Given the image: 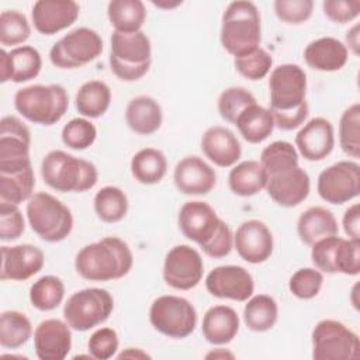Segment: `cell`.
Here are the masks:
<instances>
[{
  "instance_id": "1",
  "label": "cell",
  "mask_w": 360,
  "mask_h": 360,
  "mask_svg": "<svg viewBox=\"0 0 360 360\" xmlns=\"http://www.w3.org/2000/svg\"><path fill=\"white\" fill-rule=\"evenodd\" d=\"M134 266V255L118 236H105L83 246L75 257V269L89 281H111L125 277Z\"/></svg>"
},
{
  "instance_id": "2",
  "label": "cell",
  "mask_w": 360,
  "mask_h": 360,
  "mask_svg": "<svg viewBox=\"0 0 360 360\" xmlns=\"http://www.w3.org/2000/svg\"><path fill=\"white\" fill-rule=\"evenodd\" d=\"M222 48L233 58L259 48L262 41L260 13L255 3L236 0L226 6L219 34Z\"/></svg>"
},
{
  "instance_id": "3",
  "label": "cell",
  "mask_w": 360,
  "mask_h": 360,
  "mask_svg": "<svg viewBox=\"0 0 360 360\" xmlns=\"http://www.w3.org/2000/svg\"><path fill=\"white\" fill-rule=\"evenodd\" d=\"M41 176L52 190L59 193H84L91 190L98 180L94 163L59 149L44 156Z\"/></svg>"
},
{
  "instance_id": "4",
  "label": "cell",
  "mask_w": 360,
  "mask_h": 360,
  "mask_svg": "<svg viewBox=\"0 0 360 360\" xmlns=\"http://www.w3.org/2000/svg\"><path fill=\"white\" fill-rule=\"evenodd\" d=\"M110 44V69L120 80L135 82L148 73L152 62V45L143 31L129 34L114 31Z\"/></svg>"
},
{
  "instance_id": "5",
  "label": "cell",
  "mask_w": 360,
  "mask_h": 360,
  "mask_svg": "<svg viewBox=\"0 0 360 360\" xmlns=\"http://www.w3.org/2000/svg\"><path fill=\"white\" fill-rule=\"evenodd\" d=\"M15 110L30 122L53 125L62 120L69 107V96L63 86L31 84L14 94Z\"/></svg>"
},
{
  "instance_id": "6",
  "label": "cell",
  "mask_w": 360,
  "mask_h": 360,
  "mask_svg": "<svg viewBox=\"0 0 360 360\" xmlns=\"http://www.w3.org/2000/svg\"><path fill=\"white\" fill-rule=\"evenodd\" d=\"M25 214L31 229L49 243L66 239L73 229L70 210L59 198L45 191L32 194L27 202Z\"/></svg>"
},
{
  "instance_id": "7",
  "label": "cell",
  "mask_w": 360,
  "mask_h": 360,
  "mask_svg": "<svg viewBox=\"0 0 360 360\" xmlns=\"http://www.w3.org/2000/svg\"><path fill=\"white\" fill-rule=\"evenodd\" d=\"M114 311L112 295L98 287L73 292L63 307V318L77 332L90 330L105 322Z\"/></svg>"
},
{
  "instance_id": "8",
  "label": "cell",
  "mask_w": 360,
  "mask_h": 360,
  "mask_svg": "<svg viewBox=\"0 0 360 360\" xmlns=\"http://www.w3.org/2000/svg\"><path fill=\"white\" fill-rule=\"evenodd\" d=\"M149 321L159 333L173 339H184L197 326V311L184 297L160 295L153 300L149 308Z\"/></svg>"
},
{
  "instance_id": "9",
  "label": "cell",
  "mask_w": 360,
  "mask_h": 360,
  "mask_svg": "<svg viewBox=\"0 0 360 360\" xmlns=\"http://www.w3.org/2000/svg\"><path fill=\"white\" fill-rule=\"evenodd\" d=\"M311 340L315 360H354L360 354L357 333L336 319L319 321Z\"/></svg>"
},
{
  "instance_id": "10",
  "label": "cell",
  "mask_w": 360,
  "mask_h": 360,
  "mask_svg": "<svg viewBox=\"0 0 360 360\" xmlns=\"http://www.w3.org/2000/svg\"><path fill=\"white\" fill-rule=\"evenodd\" d=\"M311 260L322 273L357 276L360 273V239L326 236L311 245Z\"/></svg>"
},
{
  "instance_id": "11",
  "label": "cell",
  "mask_w": 360,
  "mask_h": 360,
  "mask_svg": "<svg viewBox=\"0 0 360 360\" xmlns=\"http://www.w3.org/2000/svg\"><path fill=\"white\" fill-rule=\"evenodd\" d=\"M103 52L100 34L87 27L69 31L49 51V60L59 69H76L97 59Z\"/></svg>"
},
{
  "instance_id": "12",
  "label": "cell",
  "mask_w": 360,
  "mask_h": 360,
  "mask_svg": "<svg viewBox=\"0 0 360 360\" xmlns=\"http://www.w3.org/2000/svg\"><path fill=\"white\" fill-rule=\"evenodd\" d=\"M270 112L280 114L300 108L307 103V73L300 65L283 63L270 72Z\"/></svg>"
},
{
  "instance_id": "13",
  "label": "cell",
  "mask_w": 360,
  "mask_h": 360,
  "mask_svg": "<svg viewBox=\"0 0 360 360\" xmlns=\"http://www.w3.org/2000/svg\"><path fill=\"white\" fill-rule=\"evenodd\" d=\"M319 197L333 205L352 201L360 194V166L353 160H340L323 169L316 181Z\"/></svg>"
},
{
  "instance_id": "14",
  "label": "cell",
  "mask_w": 360,
  "mask_h": 360,
  "mask_svg": "<svg viewBox=\"0 0 360 360\" xmlns=\"http://www.w3.org/2000/svg\"><path fill=\"white\" fill-rule=\"evenodd\" d=\"M30 145L28 127L14 115L3 117L0 120V173L31 167Z\"/></svg>"
},
{
  "instance_id": "15",
  "label": "cell",
  "mask_w": 360,
  "mask_h": 360,
  "mask_svg": "<svg viewBox=\"0 0 360 360\" xmlns=\"http://www.w3.org/2000/svg\"><path fill=\"white\" fill-rule=\"evenodd\" d=\"M162 274L169 287L181 291L191 290L202 280V257L188 245H176L165 257Z\"/></svg>"
},
{
  "instance_id": "16",
  "label": "cell",
  "mask_w": 360,
  "mask_h": 360,
  "mask_svg": "<svg viewBox=\"0 0 360 360\" xmlns=\"http://www.w3.org/2000/svg\"><path fill=\"white\" fill-rule=\"evenodd\" d=\"M205 288L217 298L245 302L253 295L255 281L245 267L226 264L218 266L207 274Z\"/></svg>"
},
{
  "instance_id": "17",
  "label": "cell",
  "mask_w": 360,
  "mask_h": 360,
  "mask_svg": "<svg viewBox=\"0 0 360 360\" xmlns=\"http://www.w3.org/2000/svg\"><path fill=\"white\" fill-rule=\"evenodd\" d=\"M221 222L222 219L217 215L215 210L208 202L200 200L184 202L177 215L181 233L200 248H204L214 238Z\"/></svg>"
},
{
  "instance_id": "18",
  "label": "cell",
  "mask_w": 360,
  "mask_h": 360,
  "mask_svg": "<svg viewBox=\"0 0 360 360\" xmlns=\"http://www.w3.org/2000/svg\"><path fill=\"white\" fill-rule=\"evenodd\" d=\"M233 248L245 262L263 263L273 253V233L263 221L248 219L238 226L233 235Z\"/></svg>"
},
{
  "instance_id": "19",
  "label": "cell",
  "mask_w": 360,
  "mask_h": 360,
  "mask_svg": "<svg viewBox=\"0 0 360 360\" xmlns=\"http://www.w3.org/2000/svg\"><path fill=\"white\" fill-rule=\"evenodd\" d=\"M45 263L44 252L31 243L1 246L0 278L3 281H25L39 273Z\"/></svg>"
},
{
  "instance_id": "20",
  "label": "cell",
  "mask_w": 360,
  "mask_h": 360,
  "mask_svg": "<svg viewBox=\"0 0 360 360\" xmlns=\"http://www.w3.org/2000/svg\"><path fill=\"white\" fill-rule=\"evenodd\" d=\"M335 148V129L323 117L311 118L295 135L297 152L309 162L323 160Z\"/></svg>"
},
{
  "instance_id": "21",
  "label": "cell",
  "mask_w": 360,
  "mask_h": 360,
  "mask_svg": "<svg viewBox=\"0 0 360 360\" xmlns=\"http://www.w3.org/2000/svg\"><path fill=\"white\" fill-rule=\"evenodd\" d=\"M173 181L176 188L186 195H204L215 187L217 173L202 158L191 155L177 162Z\"/></svg>"
},
{
  "instance_id": "22",
  "label": "cell",
  "mask_w": 360,
  "mask_h": 360,
  "mask_svg": "<svg viewBox=\"0 0 360 360\" xmlns=\"http://www.w3.org/2000/svg\"><path fill=\"white\" fill-rule=\"evenodd\" d=\"M66 321L45 319L34 330V349L39 360H63L72 349V332Z\"/></svg>"
},
{
  "instance_id": "23",
  "label": "cell",
  "mask_w": 360,
  "mask_h": 360,
  "mask_svg": "<svg viewBox=\"0 0 360 360\" xmlns=\"http://www.w3.org/2000/svg\"><path fill=\"white\" fill-rule=\"evenodd\" d=\"M80 7L73 0H38L32 4L31 18L42 35H53L70 27L79 17Z\"/></svg>"
},
{
  "instance_id": "24",
  "label": "cell",
  "mask_w": 360,
  "mask_h": 360,
  "mask_svg": "<svg viewBox=\"0 0 360 360\" xmlns=\"http://www.w3.org/2000/svg\"><path fill=\"white\" fill-rule=\"evenodd\" d=\"M269 197L280 207L291 208L301 204L309 194L311 180L308 173L297 166L284 173L270 176L266 186Z\"/></svg>"
},
{
  "instance_id": "25",
  "label": "cell",
  "mask_w": 360,
  "mask_h": 360,
  "mask_svg": "<svg viewBox=\"0 0 360 360\" xmlns=\"http://www.w3.org/2000/svg\"><path fill=\"white\" fill-rule=\"evenodd\" d=\"M42 68V58L37 48L21 45L13 48L10 52L1 49L0 52V82L8 80L14 83H24L35 79Z\"/></svg>"
},
{
  "instance_id": "26",
  "label": "cell",
  "mask_w": 360,
  "mask_h": 360,
  "mask_svg": "<svg viewBox=\"0 0 360 360\" xmlns=\"http://www.w3.org/2000/svg\"><path fill=\"white\" fill-rule=\"evenodd\" d=\"M201 150L218 167L235 166L242 155L239 139L229 128L222 125L205 129L201 136Z\"/></svg>"
},
{
  "instance_id": "27",
  "label": "cell",
  "mask_w": 360,
  "mask_h": 360,
  "mask_svg": "<svg viewBox=\"0 0 360 360\" xmlns=\"http://www.w3.org/2000/svg\"><path fill=\"white\" fill-rule=\"evenodd\" d=\"M349 58L346 45L333 37H321L311 41L304 49L305 63L318 72L340 70Z\"/></svg>"
},
{
  "instance_id": "28",
  "label": "cell",
  "mask_w": 360,
  "mask_h": 360,
  "mask_svg": "<svg viewBox=\"0 0 360 360\" xmlns=\"http://www.w3.org/2000/svg\"><path fill=\"white\" fill-rule=\"evenodd\" d=\"M239 315L228 305H214L202 316L204 339L215 346L231 343L239 332Z\"/></svg>"
},
{
  "instance_id": "29",
  "label": "cell",
  "mask_w": 360,
  "mask_h": 360,
  "mask_svg": "<svg viewBox=\"0 0 360 360\" xmlns=\"http://www.w3.org/2000/svg\"><path fill=\"white\" fill-rule=\"evenodd\" d=\"M162 107L153 97L141 94L128 101L125 122L135 134L152 135L162 127Z\"/></svg>"
},
{
  "instance_id": "30",
  "label": "cell",
  "mask_w": 360,
  "mask_h": 360,
  "mask_svg": "<svg viewBox=\"0 0 360 360\" xmlns=\"http://www.w3.org/2000/svg\"><path fill=\"white\" fill-rule=\"evenodd\" d=\"M338 221L332 211L325 207H309L297 219V235L308 246L322 238L338 235Z\"/></svg>"
},
{
  "instance_id": "31",
  "label": "cell",
  "mask_w": 360,
  "mask_h": 360,
  "mask_svg": "<svg viewBox=\"0 0 360 360\" xmlns=\"http://www.w3.org/2000/svg\"><path fill=\"white\" fill-rule=\"evenodd\" d=\"M267 172L257 160L236 163L228 174L229 190L239 197H252L267 186Z\"/></svg>"
},
{
  "instance_id": "32",
  "label": "cell",
  "mask_w": 360,
  "mask_h": 360,
  "mask_svg": "<svg viewBox=\"0 0 360 360\" xmlns=\"http://www.w3.org/2000/svg\"><path fill=\"white\" fill-rule=\"evenodd\" d=\"M233 125H236L239 134L246 142L260 143L271 135L274 129V120L269 108L255 103L239 114Z\"/></svg>"
},
{
  "instance_id": "33",
  "label": "cell",
  "mask_w": 360,
  "mask_h": 360,
  "mask_svg": "<svg viewBox=\"0 0 360 360\" xmlns=\"http://www.w3.org/2000/svg\"><path fill=\"white\" fill-rule=\"evenodd\" d=\"M111 104V89L101 80L83 83L75 97V105L84 118H98L104 115Z\"/></svg>"
},
{
  "instance_id": "34",
  "label": "cell",
  "mask_w": 360,
  "mask_h": 360,
  "mask_svg": "<svg viewBox=\"0 0 360 360\" xmlns=\"http://www.w3.org/2000/svg\"><path fill=\"white\" fill-rule=\"evenodd\" d=\"M167 172V159L156 148H143L131 159V174L141 184H156Z\"/></svg>"
},
{
  "instance_id": "35",
  "label": "cell",
  "mask_w": 360,
  "mask_h": 360,
  "mask_svg": "<svg viewBox=\"0 0 360 360\" xmlns=\"http://www.w3.org/2000/svg\"><path fill=\"white\" fill-rule=\"evenodd\" d=\"M107 17L117 32H138L146 20V8L141 0H111Z\"/></svg>"
},
{
  "instance_id": "36",
  "label": "cell",
  "mask_w": 360,
  "mask_h": 360,
  "mask_svg": "<svg viewBox=\"0 0 360 360\" xmlns=\"http://www.w3.org/2000/svg\"><path fill=\"white\" fill-rule=\"evenodd\" d=\"M278 318L277 301L267 294L252 295L243 308V322L253 332L270 330Z\"/></svg>"
},
{
  "instance_id": "37",
  "label": "cell",
  "mask_w": 360,
  "mask_h": 360,
  "mask_svg": "<svg viewBox=\"0 0 360 360\" xmlns=\"http://www.w3.org/2000/svg\"><path fill=\"white\" fill-rule=\"evenodd\" d=\"M35 186V176L32 166L11 172L0 173V201L20 205L32 197Z\"/></svg>"
},
{
  "instance_id": "38",
  "label": "cell",
  "mask_w": 360,
  "mask_h": 360,
  "mask_svg": "<svg viewBox=\"0 0 360 360\" xmlns=\"http://www.w3.org/2000/svg\"><path fill=\"white\" fill-rule=\"evenodd\" d=\"M93 205L98 219L107 224L122 221L128 212L127 194L115 186L101 187L94 195Z\"/></svg>"
},
{
  "instance_id": "39",
  "label": "cell",
  "mask_w": 360,
  "mask_h": 360,
  "mask_svg": "<svg viewBox=\"0 0 360 360\" xmlns=\"http://www.w3.org/2000/svg\"><path fill=\"white\" fill-rule=\"evenodd\" d=\"M32 336V325L25 314L14 309L0 315V345L4 349H18Z\"/></svg>"
},
{
  "instance_id": "40",
  "label": "cell",
  "mask_w": 360,
  "mask_h": 360,
  "mask_svg": "<svg viewBox=\"0 0 360 360\" xmlns=\"http://www.w3.org/2000/svg\"><path fill=\"white\" fill-rule=\"evenodd\" d=\"M259 162L267 172L269 177L300 166L298 152L295 146L287 141H274L267 145L262 150Z\"/></svg>"
},
{
  "instance_id": "41",
  "label": "cell",
  "mask_w": 360,
  "mask_h": 360,
  "mask_svg": "<svg viewBox=\"0 0 360 360\" xmlns=\"http://www.w3.org/2000/svg\"><path fill=\"white\" fill-rule=\"evenodd\" d=\"M65 298L63 281L52 274L39 277L30 288V301L38 311H52L58 308Z\"/></svg>"
},
{
  "instance_id": "42",
  "label": "cell",
  "mask_w": 360,
  "mask_h": 360,
  "mask_svg": "<svg viewBox=\"0 0 360 360\" xmlns=\"http://www.w3.org/2000/svg\"><path fill=\"white\" fill-rule=\"evenodd\" d=\"M339 145L350 158L360 156V104L349 105L339 120Z\"/></svg>"
},
{
  "instance_id": "43",
  "label": "cell",
  "mask_w": 360,
  "mask_h": 360,
  "mask_svg": "<svg viewBox=\"0 0 360 360\" xmlns=\"http://www.w3.org/2000/svg\"><path fill=\"white\" fill-rule=\"evenodd\" d=\"M31 35V27L25 14L18 10H4L0 14V44L15 46L24 44Z\"/></svg>"
},
{
  "instance_id": "44",
  "label": "cell",
  "mask_w": 360,
  "mask_h": 360,
  "mask_svg": "<svg viewBox=\"0 0 360 360\" xmlns=\"http://www.w3.org/2000/svg\"><path fill=\"white\" fill-rule=\"evenodd\" d=\"M255 103H256V98L249 90H246L245 87L232 86L221 91L217 107H218L219 115L226 122L235 124L239 114Z\"/></svg>"
},
{
  "instance_id": "45",
  "label": "cell",
  "mask_w": 360,
  "mask_h": 360,
  "mask_svg": "<svg viewBox=\"0 0 360 360\" xmlns=\"http://www.w3.org/2000/svg\"><path fill=\"white\" fill-rule=\"evenodd\" d=\"M60 138L68 148L75 150H84L96 142L97 128L89 118H72L63 125Z\"/></svg>"
},
{
  "instance_id": "46",
  "label": "cell",
  "mask_w": 360,
  "mask_h": 360,
  "mask_svg": "<svg viewBox=\"0 0 360 360\" xmlns=\"http://www.w3.org/2000/svg\"><path fill=\"white\" fill-rule=\"evenodd\" d=\"M233 66L236 72L245 79L253 80V82L262 80L269 75L273 66V58L266 49L259 46L246 55L235 58Z\"/></svg>"
},
{
  "instance_id": "47",
  "label": "cell",
  "mask_w": 360,
  "mask_h": 360,
  "mask_svg": "<svg viewBox=\"0 0 360 360\" xmlns=\"http://www.w3.org/2000/svg\"><path fill=\"white\" fill-rule=\"evenodd\" d=\"M323 284V274L315 267L298 269L288 281L291 294L300 300H311L316 297Z\"/></svg>"
},
{
  "instance_id": "48",
  "label": "cell",
  "mask_w": 360,
  "mask_h": 360,
  "mask_svg": "<svg viewBox=\"0 0 360 360\" xmlns=\"http://www.w3.org/2000/svg\"><path fill=\"white\" fill-rule=\"evenodd\" d=\"M120 346L118 335L112 328H98L91 333L87 342V350L91 359L108 360L117 354Z\"/></svg>"
},
{
  "instance_id": "49",
  "label": "cell",
  "mask_w": 360,
  "mask_h": 360,
  "mask_svg": "<svg viewBox=\"0 0 360 360\" xmlns=\"http://www.w3.org/2000/svg\"><path fill=\"white\" fill-rule=\"evenodd\" d=\"M25 229V221L18 205L0 201V239L3 242L17 240Z\"/></svg>"
},
{
  "instance_id": "50",
  "label": "cell",
  "mask_w": 360,
  "mask_h": 360,
  "mask_svg": "<svg viewBox=\"0 0 360 360\" xmlns=\"http://www.w3.org/2000/svg\"><path fill=\"white\" fill-rule=\"evenodd\" d=\"M278 20L285 24H302L311 18L314 11L312 0H276L273 3Z\"/></svg>"
},
{
  "instance_id": "51",
  "label": "cell",
  "mask_w": 360,
  "mask_h": 360,
  "mask_svg": "<svg viewBox=\"0 0 360 360\" xmlns=\"http://www.w3.org/2000/svg\"><path fill=\"white\" fill-rule=\"evenodd\" d=\"M323 14L336 24H346L360 15L359 0H325L322 3Z\"/></svg>"
},
{
  "instance_id": "52",
  "label": "cell",
  "mask_w": 360,
  "mask_h": 360,
  "mask_svg": "<svg viewBox=\"0 0 360 360\" xmlns=\"http://www.w3.org/2000/svg\"><path fill=\"white\" fill-rule=\"evenodd\" d=\"M232 248H233V233L229 225L225 221H222L214 238L201 249L211 259H222L231 253Z\"/></svg>"
},
{
  "instance_id": "53",
  "label": "cell",
  "mask_w": 360,
  "mask_h": 360,
  "mask_svg": "<svg viewBox=\"0 0 360 360\" xmlns=\"http://www.w3.org/2000/svg\"><path fill=\"white\" fill-rule=\"evenodd\" d=\"M342 225L347 238L360 239V205L357 202H354L345 211Z\"/></svg>"
},
{
  "instance_id": "54",
  "label": "cell",
  "mask_w": 360,
  "mask_h": 360,
  "mask_svg": "<svg viewBox=\"0 0 360 360\" xmlns=\"http://www.w3.org/2000/svg\"><path fill=\"white\" fill-rule=\"evenodd\" d=\"M360 34H359V24H354L346 34V48L352 49L354 55H359L360 52Z\"/></svg>"
},
{
  "instance_id": "55",
  "label": "cell",
  "mask_w": 360,
  "mask_h": 360,
  "mask_svg": "<svg viewBox=\"0 0 360 360\" xmlns=\"http://www.w3.org/2000/svg\"><path fill=\"white\" fill-rule=\"evenodd\" d=\"M118 359H149L150 356L139 347H127L124 352L117 354Z\"/></svg>"
},
{
  "instance_id": "56",
  "label": "cell",
  "mask_w": 360,
  "mask_h": 360,
  "mask_svg": "<svg viewBox=\"0 0 360 360\" xmlns=\"http://www.w3.org/2000/svg\"><path fill=\"white\" fill-rule=\"evenodd\" d=\"M205 357H207V359H211V357H212V359H225V357L233 359V354L229 353V352H225V350H222V349H217V350L208 353Z\"/></svg>"
}]
</instances>
